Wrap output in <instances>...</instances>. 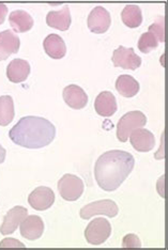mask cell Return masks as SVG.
<instances>
[{
    "label": "cell",
    "mask_w": 168,
    "mask_h": 250,
    "mask_svg": "<svg viewBox=\"0 0 168 250\" xmlns=\"http://www.w3.org/2000/svg\"><path fill=\"white\" fill-rule=\"evenodd\" d=\"M54 124L41 117H24L9 132V137L15 145L27 149H41L55 139Z\"/></svg>",
    "instance_id": "obj_2"
},
{
    "label": "cell",
    "mask_w": 168,
    "mask_h": 250,
    "mask_svg": "<svg viewBox=\"0 0 168 250\" xmlns=\"http://www.w3.org/2000/svg\"><path fill=\"white\" fill-rule=\"evenodd\" d=\"M28 202L36 211H46L55 202V194L49 187L40 186L29 195Z\"/></svg>",
    "instance_id": "obj_8"
},
{
    "label": "cell",
    "mask_w": 168,
    "mask_h": 250,
    "mask_svg": "<svg viewBox=\"0 0 168 250\" xmlns=\"http://www.w3.org/2000/svg\"><path fill=\"white\" fill-rule=\"evenodd\" d=\"M123 248H141L142 243L138 236L135 234H127L122 241Z\"/></svg>",
    "instance_id": "obj_25"
},
{
    "label": "cell",
    "mask_w": 168,
    "mask_h": 250,
    "mask_svg": "<svg viewBox=\"0 0 168 250\" xmlns=\"http://www.w3.org/2000/svg\"><path fill=\"white\" fill-rule=\"evenodd\" d=\"M111 60L116 67H122L125 70L135 71L142 65L141 57L137 56L133 48H126L119 46L114 50Z\"/></svg>",
    "instance_id": "obj_7"
},
{
    "label": "cell",
    "mask_w": 168,
    "mask_h": 250,
    "mask_svg": "<svg viewBox=\"0 0 168 250\" xmlns=\"http://www.w3.org/2000/svg\"><path fill=\"white\" fill-rule=\"evenodd\" d=\"M7 14H8V7L3 3H0V25L3 24Z\"/></svg>",
    "instance_id": "obj_27"
},
{
    "label": "cell",
    "mask_w": 168,
    "mask_h": 250,
    "mask_svg": "<svg viewBox=\"0 0 168 250\" xmlns=\"http://www.w3.org/2000/svg\"><path fill=\"white\" fill-rule=\"evenodd\" d=\"M130 136L131 145L138 152H149L155 146L154 135L148 129L137 128L133 130Z\"/></svg>",
    "instance_id": "obj_12"
},
{
    "label": "cell",
    "mask_w": 168,
    "mask_h": 250,
    "mask_svg": "<svg viewBox=\"0 0 168 250\" xmlns=\"http://www.w3.org/2000/svg\"><path fill=\"white\" fill-rule=\"evenodd\" d=\"M21 41L15 32L4 30L0 32V61L8 59L11 55L20 50Z\"/></svg>",
    "instance_id": "obj_13"
},
{
    "label": "cell",
    "mask_w": 168,
    "mask_h": 250,
    "mask_svg": "<svg viewBox=\"0 0 168 250\" xmlns=\"http://www.w3.org/2000/svg\"><path fill=\"white\" fill-rule=\"evenodd\" d=\"M88 28L94 33H104L109 29L111 18L107 10L103 7L94 8L88 16Z\"/></svg>",
    "instance_id": "obj_9"
},
{
    "label": "cell",
    "mask_w": 168,
    "mask_h": 250,
    "mask_svg": "<svg viewBox=\"0 0 168 250\" xmlns=\"http://www.w3.org/2000/svg\"><path fill=\"white\" fill-rule=\"evenodd\" d=\"M135 160L130 153L111 150L101 155L94 166V177L98 185L105 191H114L132 172Z\"/></svg>",
    "instance_id": "obj_1"
},
{
    "label": "cell",
    "mask_w": 168,
    "mask_h": 250,
    "mask_svg": "<svg viewBox=\"0 0 168 250\" xmlns=\"http://www.w3.org/2000/svg\"><path fill=\"white\" fill-rule=\"evenodd\" d=\"M30 74V64L24 59H14L7 67V76L11 83H23Z\"/></svg>",
    "instance_id": "obj_15"
},
{
    "label": "cell",
    "mask_w": 168,
    "mask_h": 250,
    "mask_svg": "<svg viewBox=\"0 0 168 250\" xmlns=\"http://www.w3.org/2000/svg\"><path fill=\"white\" fill-rule=\"evenodd\" d=\"M63 100L65 104L73 109H83L88 103V95L81 87L70 84L63 90Z\"/></svg>",
    "instance_id": "obj_14"
},
{
    "label": "cell",
    "mask_w": 168,
    "mask_h": 250,
    "mask_svg": "<svg viewBox=\"0 0 168 250\" xmlns=\"http://www.w3.org/2000/svg\"><path fill=\"white\" fill-rule=\"evenodd\" d=\"M25 248V245L23 243L19 242L18 240H14V238H5L1 243H0V248Z\"/></svg>",
    "instance_id": "obj_26"
},
{
    "label": "cell",
    "mask_w": 168,
    "mask_h": 250,
    "mask_svg": "<svg viewBox=\"0 0 168 250\" xmlns=\"http://www.w3.org/2000/svg\"><path fill=\"white\" fill-rule=\"evenodd\" d=\"M119 213L118 206L109 199L100 200L87 204L81 209V217L83 219H90L94 215H105L108 217H116Z\"/></svg>",
    "instance_id": "obj_6"
},
{
    "label": "cell",
    "mask_w": 168,
    "mask_h": 250,
    "mask_svg": "<svg viewBox=\"0 0 168 250\" xmlns=\"http://www.w3.org/2000/svg\"><path fill=\"white\" fill-rule=\"evenodd\" d=\"M45 53L53 59H61L66 54V46L63 39L60 36L53 33L45 38L43 42Z\"/></svg>",
    "instance_id": "obj_17"
},
{
    "label": "cell",
    "mask_w": 168,
    "mask_h": 250,
    "mask_svg": "<svg viewBox=\"0 0 168 250\" xmlns=\"http://www.w3.org/2000/svg\"><path fill=\"white\" fill-rule=\"evenodd\" d=\"M44 224L39 216H27L21 224V234L29 241H36L43 235Z\"/></svg>",
    "instance_id": "obj_11"
},
{
    "label": "cell",
    "mask_w": 168,
    "mask_h": 250,
    "mask_svg": "<svg viewBox=\"0 0 168 250\" xmlns=\"http://www.w3.org/2000/svg\"><path fill=\"white\" fill-rule=\"evenodd\" d=\"M147 117L142 111H130L123 116L117 125V138L120 143H126L133 130L144 127Z\"/></svg>",
    "instance_id": "obj_3"
},
{
    "label": "cell",
    "mask_w": 168,
    "mask_h": 250,
    "mask_svg": "<svg viewBox=\"0 0 168 250\" xmlns=\"http://www.w3.org/2000/svg\"><path fill=\"white\" fill-rule=\"evenodd\" d=\"M149 31L152 32L158 39L159 42L164 43L165 42V18L161 16L158 20L153 22L152 25L149 27Z\"/></svg>",
    "instance_id": "obj_24"
},
{
    "label": "cell",
    "mask_w": 168,
    "mask_h": 250,
    "mask_svg": "<svg viewBox=\"0 0 168 250\" xmlns=\"http://www.w3.org/2000/svg\"><path fill=\"white\" fill-rule=\"evenodd\" d=\"M5 155H7V152L3 149V147L0 146V164H2L5 160Z\"/></svg>",
    "instance_id": "obj_28"
},
{
    "label": "cell",
    "mask_w": 168,
    "mask_h": 250,
    "mask_svg": "<svg viewBox=\"0 0 168 250\" xmlns=\"http://www.w3.org/2000/svg\"><path fill=\"white\" fill-rule=\"evenodd\" d=\"M11 27L15 32L29 31L33 26V19L31 15L24 10H15L9 15Z\"/></svg>",
    "instance_id": "obj_19"
},
{
    "label": "cell",
    "mask_w": 168,
    "mask_h": 250,
    "mask_svg": "<svg viewBox=\"0 0 168 250\" xmlns=\"http://www.w3.org/2000/svg\"><path fill=\"white\" fill-rule=\"evenodd\" d=\"M121 19L123 24L128 28H137L143 22V14L142 10L138 5L130 4L123 9L121 13Z\"/></svg>",
    "instance_id": "obj_21"
},
{
    "label": "cell",
    "mask_w": 168,
    "mask_h": 250,
    "mask_svg": "<svg viewBox=\"0 0 168 250\" xmlns=\"http://www.w3.org/2000/svg\"><path fill=\"white\" fill-rule=\"evenodd\" d=\"M94 108H96L98 115L102 117H111L117 111V101L115 95L108 91L101 92L94 102Z\"/></svg>",
    "instance_id": "obj_16"
},
{
    "label": "cell",
    "mask_w": 168,
    "mask_h": 250,
    "mask_svg": "<svg viewBox=\"0 0 168 250\" xmlns=\"http://www.w3.org/2000/svg\"><path fill=\"white\" fill-rule=\"evenodd\" d=\"M14 116L13 99L10 95L0 96V125L7 126L13 121Z\"/></svg>",
    "instance_id": "obj_22"
},
{
    "label": "cell",
    "mask_w": 168,
    "mask_h": 250,
    "mask_svg": "<svg viewBox=\"0 0 168 250\" xmlns=\"http://www.w3.org/2000/svg\"><path fill=\"white\" fill-rule=\"evenodd\" d=\"M46 22L49 27L60 31H66L71 26V14L68 7H63L60 11H50L46 16Z\"/></svg>",
    "instance_id": "obj_18"
},
{
    "label": "cell",
    "mask_w": 168,
    "mask_h": 250,
    "mask_svg": "<svg viewBox=\"0 0 168 250\" xmlns=\"http://www.w3.org/2000/svg\"><path fill=\"white\" fill-rule=\"evenodd\" d=\"M158 46H159V41L152 32H150V31L145 32V33H143L142 37L139 38L138 49L144 54L150 53L151 50L155 49Z\"/></svg>",
    "instance_id": "obj_23"
},
{
    "label": "cell",
    "mask_w": 168,
    "mask_h": 250,
    "mask_svg": "<svg viewBox=\"0 0 168 250\" xmlns=\"http://www.w3.org/2000/svg\"><path fill=\"white\" fill-rule=\"evenodd\" d=\"M28 216V209L24 207H15L3 217V223L0 227L2 235H10L16 231L20 225Z\"/></svg>",
    "instance_id": "obj_10"
},
{
    "label": "cell",
    "mask_w": 168,
    "mask_h": 250,
    "mask_svg": "<svg viewBox=\"0 0 168 250\" xmlns=\"http://www.w3.org/2000/svg\"><path fill=\"white\" fill-rule=\"evenodd\" d=\"M84 182L74 174H64L58 182L60 196L66 201H76L84 192Z\"/></svg>",
    "instance_id": "obj_5"
},
{
    "label": "cell",
    "mask_w": 168,
    "mask_h": 250,
    "mask_svg": "<svg viewBox=\"0 0 168 250\" xmlns=\"http://www.w3.org/2000/svg\"><path fill=\"white\" fill-rule=\"evenodd\" d=\"M111 234V226L107 219L96 218L88 225L85 231L86 241L90 245L98 246L105 243Z\"/></svg>",
    "instance_id": "obj_4"
},
{
    "label": "cell",
    "mask_w": 168,
    "mask_h": 250,
    "mask_svg": "<svg viewBox=\"0 0 168 250\" xmlns=\"http://www.w3.org/2000/svg\"><path fill=\"white\" fill-rule=\"evenodd\" d=\"M116 89L125 98H133L139 92V83L131 75H120L117 78Z\"/></svg>",
    "instance_id": "obj_20"
}]
</instances>
